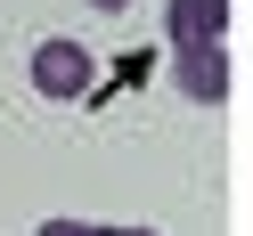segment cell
Instances as JSON below:
<instances>
[{
  "label": "cell",
  "mask_w": 253,
  "mask_h": 236,
  "mask_svg": "<svg viewBox=\"0 0 253 236\" xmlns=\"http://www.w3.org/2000/svg\"><path fill=\"white\" fill-rule=\"evenodd\" d=\"M33 90L41 98H57V106H74V98H90V90H98V66H90V49L82 41H41L33 49Z\"/></svg>",
  "instance_id": "cell-1"
},
{
  "label": "cell",
  "mask_w": 253,
  "mask_h": 236,
  "mask_svg": "<svg viewBox=\"0 0 253 236\" xmlns=\"http://www.w3.org/2000/svg\"><path fill=\"white\" fill-rule=\"evenodd\" d=\"M171 82L196 106H229V49H220V41H180V49H171Z\"/></svg>",
  "instance_id": "cell-2"
},
{
  "label": "cell",
  "mask_w": 253,
  "mask_h": 236,
  "mask_svg": "<svg viewBox=\"0 0 253 236\" xmlns=\"http://www.w3.org/2000/svg\"><path fill=\"white\" fill-rule=\"evenodd\" d=\"M164 33H171V49H180V41H220L229 33V0H171Z\"/></svg>",
  "instance_id": "cell-3"
},
{
  "label": "cell",
  "mask_w": 253,
  "mask_h": 236,
  "mask_svg": "<svg viewBox=\"0 0 253 236\" xmlns=\"http://www.w3.org/2000/svg\"><path fill=\"white\" fill-rule=\"evenodd\" d=\"M33 236H90V220H41Z\"/></svg>",
  "instance_id": "cell-4"
},
{
  "label": "cell",
  "mask_w": 253,
  "mask_h": 236,
  "mask_svg": "<svg viewBox=\"0 0 253 236\" xmlns=\"http://www.w3.org/2000/svg\"><path fill=\"white\" fill-rule=\"evenodd\" d=\"M90 236H155V228H98V220H90Z\"/></svg>",
  "instance_id": "cell-5"
},
{
  "label": "cell",
  "mask_w": 253,
  "mask_h": 236,
  "mask_svg": "<svg viewBox=\"0 0 253 236\" xmlns=\"http://www.w3.org/2000/svg\"><path fill=\"white\" fill-rule=\"evenodd\" d=\"M90 8H98V17H123V8H131V0H90Z\"/></svg>",
  "instance_id": "cell-6"
}]
</instances>
